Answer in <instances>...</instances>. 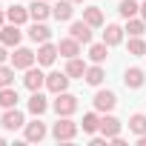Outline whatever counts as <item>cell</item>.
Wrapping results in <instances>:
<instances>
[{
    "label": "cell",
    "mask_w": 146,
    "mask_h": 146,
    "mask_svg": "<svg viewBox=\"0 0 146 146\" xmlns=\"http://www.w3.org/2000/svg\"><path fill=\"white\" fill-rule=\"evenodd\" d=\"M49 109V103H46V98L40 95V92H32V98H29V112L35 115V117H40L43 112Z\"/></svg>",
    "instance_id": "22"
},
{
    "label": "cell",
    "mask_w": 146,
    "mask_h": 146,
    "mask_svg": "<svg viewBox=\"0 0 146 146\" xmlns=\"http://www.w3.org/2000/svg\"><path fill=\"white\" fill-rule=\"evenodd\" d=\"M49 15H52L49 0H32V6H29V17L32 20H46Z\"/></svg>",
    "instance_id": "16"
},
{
    "label": "cell",
    "mask_w": 146,
    "mask_h": 146,
    "mask_svg": "<svg viewBox=\"0 0 146 146\" xmlns=\"http://www.w3.org/2000/svg\"><path fill=\"white\" fill-rule=\"evenodd\" d=\"M100 129V117H98V112H86L83 115V132L86 135H95Z\"/></svg>",
    "instance_id": "27"
},
{
    "label": "cell",
    "mask_w": 146,
    "mask_h": 146,
    "mask_svg": "<svg viewBox=\"0 0 146 146\" xmlns=\"http://www.w3.org/2000/svg\"><path fill=\"white\" fill-rule=\"evenodd\" d=\"M6 20H9V23L23 26V23L29 20V9H23V6H17V3H15V6H9V9H6Z\"/></svg>",
    "instance_id": "18"
},
{
    "label": "cell",
    "mask_w": 146,
    "mask_h": 146,
    "mask_svg": "<svg viewBox=\"0 0 146 146\" xmlns=\"http://www.w3.org/2000/svg\"><path fill=\"white\" fill-rule=\"evenodd\" d=\"M0 126L9 129V132H15V129H23V126H26V117H23V112H20L17 106H12V109L3 112V117H0Z\"/></svg>",
    "instance_id": "3"
},
{
    "label": "cell",
    "mask_w": 146,
    "mask_h": 146,
    "mask_svg": "<svg viewBox=\"0 0 146 146\" xmlns=\"http://www.w3.org/2000/svg\"><path fill=\"white\" fill-rule=\"evenodd\" d=\"M126 32H129V37H140L146 32V20L143 17H129L126 20Z\"/></svg>",
    "instance_id": "26"
},
{
    "label": "cell",
    "mask_w": 146,
    "mask_h": 146,
    "mask_svg": "<svg viewBox=\"0 0 146 146\" xmlns=\"http://www.w3.org/2000/svg\"><path fill=\"white\" fill-rule=\"evenodd\" d=\"M89 57H92V63H103V60L109 57V46H106V43H95V46L89 49Z\"/></svg>",
    "instance_id": "28"
},
{
    "label": "cell",
    "mask_w": 146,
    "mask_h": 146,
    "mask_svg": "<svg viewBox=\"0 0 146 146\" xmlns=\"http://www.w3.org/2000/svg\"><path fill=\"white\" fill-rule=\"evenodd\" d=\"M86 69H89V66H86L80 57H69V63H66V75H69V78H83Z\"/></svg>",
    "instance_id": "25"
},
{
    "label": "cell",
    "mask_w": 146,
    "mask_h": 146,
    "mask_svg": "<svg viewBox=\"0 0 146 146\" xmlns=\"http://www.w3.org/2000/svg\"><path fill=\"white\" fill-rule=\"evenodd\" d=\"M140 17L146 20V0H143V3H140Z\"/></svg>",
    "instance_id": "34"
},
{
    "label": "cell",
    "mask_w": 146,
    "mask_h": 146,
    "mask_svg": "<svg viewBox=\"0 0 146 146\" xmlns=\"http://www.w3.org/2000/svg\"><path fill=\"white\" fill-rule=\"evenodd\" d=\"M123 83H126V89H140V86L146 83V75H143V69H137V66L126 69V72H123Z\"/></svg>",
    "instance_id": "8"
},
{
    "label": "cell",
    "mask_w": 146,
    "mask_h": 146,
    "mask_svg": "<svg viewBox=\"0 0 146 146\" xmlns=\"http://www.w3.org/2000/svg\"><path fill=\"white\" fill-rule=\"evenodd\" d=\"M3 143H6V137H0V146H3Z\"/></svg>",
    "instance_id": "37"
},
{
    "label": "cell",
    "mask_w": 146,
    "mask_h": 146,
    "mask_svg": "<svg viewBox=\"0 0 146 146\" xmlns=\"http://www.w3.org/2000/svg\"><path fill=\"white\" fill-rule=\"evenodd\" d=\"M129 54L132 57H143L146 54V43L140 37H129Z\"/></svg>",
    "instance_id": "31"
},
{
    "label": "cell",
    "mask_w": 146,
    "mask_h": 146,
    "mask_svg": "<svg viewBox=\"0 0 146 146\" xmlns=\"http://www.w3.org/2000/svg\"><path fill=\"white\" fill-rule=\"evenodd\" d=\"M103 78H106V72H103V66H100V63L89 66V69H86V75H83V80H86L89 86H100V83H103Z\"/></svg>",
    "instance_id": "20"
},
{
    "label": "cell",
    "mask_w": 146,
    "mask_h": 146,
    "mask_svg": "<svg viewBox=\"0 0 146 146\" xmlns=\"http://www.w3.org/2000/svg\"><path fill=\"white\" fill-rule=\"evenodd\" d=\"M6 60H9V52H6V46H0V66H3Z\"/></svg>",
    "instance_id": "33"
},
{
    "label": "cell",
    "mask_w": 146,
    "mask_h": 146,
    "mask_svg": "<svg viewBox=\"0 0 146 146\" xmlns=\"http://www.w3.org/2000/svg\"><path fill=\"white\" fill-rule=\"evenodd\" d=\"M72 3H83V0H72Z\"/></svg>",
    "instance_id": "38"
},
{
    "label": "cell",
    "mask_w": 146,
    "mask_h": 146,
    "mask_svg": "<svg viewBox=\"0 0 146 146\" xmlns=\"http://www.w3.org/2000/svg\"><path fill=\"white\" fill-rule=\"evenodd\" d=\"M123 32H126V29H120L117 23H109L106 32H103V43H106V46H117V43L123 40Z\"/></svg>",
    "instance_id": "19"
},
{
    "label": "cell",
    "mask_w": 146,
    "mask_h": 146,
    "mask_svg": "<svg viewBox=\"0 0 146 146\" xmlns=\"http://www.w3.org/2000/svg\"><path fill=\"white\" fill-rule=\"evenodd\" d=\"M83 20H86L92 29H100V26H103V12H100V6H89V9H83Z\"/></svg>",
    "instance_id": "21"
},
{
    "label": "cell",
    "mask_w": 146,
    "mask_h": 146,
    "mask_svg": "<svg viewBox=\"0 0 146 146\" xmlns=\"http://www.w3.org/2000/svg\"><path fill=\"white\" fill-rule=\"evenodd\" d=\"M72 15H75V9H72V0H60V3H54V9H52V17L54 20H72Z\"/></svg>",
    "instance_id": "17"
},
{
    "label": "cell",
    "mask_w": 146,
    "mask_h": 146,
    "mask_svg": "<svg viewBox=\"0 0 146 146\" xmlns=\"http://www.w3.org/2000/svg\"><path fill=\"white\" fill-rule=\"evenodd\" d=\"M69 75L66 72H52V75H46V89L49 92H54V95H60V92H66L69 89Z\"/></svg>",
    "instance_id": "4"
},
{
    "label": "cell",
    "mask_w": 146,
    "mask_h": 146,
    "mask_svg": "<svg viewBox=\"0 0 146 146\" xmlns=\"http://www.w3.org/2000/svg\"><path fill=\"white\" fill-rule=\"evenodd\" d=\"M69 35L75 37V40H80V43H92V26H89L86 20H78V23H72Z\"/></svg>",
    "instance_id": "13"
},
{
    "label": "cell",
    "mask_w": 146,
    "mask_h": 146,
    "mask_svg": "<svg viewBox=\"0 0 146 146\" xmlns=\"http://www.w3.org/2000/svg\"><path fill=\"white\" fill-rule=\"evenodd\" d=\"M129 129H132L135 135H146V115H143V112L132 115V117H129Z\"/></svg>",
    "instance_id": "29"
},
{
    "label": "cell",
    "mask_w": 146,
    "mask_h": 146,
    "mask_svg": "<svg viewBox=\"0 0 146 146\" xmlns=\"http://www.w3.org/2000/svg\"><path fill=\"white\" fill-rule=\"evenodd\" d=\"M137 146H146V135H137Z\"/></svg>",
    "instance_id": "35"
},
{
    "label": "cell",
    "mask_w": 146,
    "mask_h": 146,
    "mask_svg": "<svg viewBox=\"0 0 146 146\" xmlns=\"http://www.w3.org/2000/svg\"><path fill=\"white\" fill-rule=\"evenodd\" d=\"M57 52H60L66 60H69V57H78V54H80V40H75V37L69 35V37H63V40L57 43Z\"/></svg>",
    "instance_id": "12"
},
{
    "label": "cell",
    "mask_w": 146,
    "mask_h": 146,
    "mask_svg": "<svg viewBox=\"0 0 146 146\" xmlns=\"http://www.w3.org/2000/svg\"><path fill=\"white\" fill-rule=\"evenodd\" d=\"M17 89L15 86H3V89H0V106H3V109H12V106H17Z\"/></svg>",
    "instance_id": "24"
},
{
    "label": "cell",
    "mask_w": 146,
    "mask_h": 146,
    "mask_svg": "<svg viewBox=\"0 0 146 146\" xmlns=\"http://www.w3.org/2000/svg\"><path fill=\"white\" fill-rule=\"evenodd\" d=\"M120 126H123V123H120L117 117H112V115H103V117H100V132H103L109 140L120 135Z\"/></svg>",
    "instance_id": "14"
},
{
    "label": "cell",
    "mask_w": 146,
    "mask_h": 146,
    "mask_svg": "<svg viewBox=\"0 0 146 146\" xmlns=\"http://www.w3.org/2000/svg\"><path fill=\"white\" fill-rule=\"evenodd\" d=\"M106 143H109L106 135H103V137H92V146H106Z\"/></svg>",
    "instance_id": "32"
},
{
    "label": "cell",
    "mask_w": 146,
    "mask_h": 146,
    "mask_svg": "<svg viewBox=\"0 0 146 146\" xmlns=\"http://www.w3.org/2000/svg\"><path fill=\"white\" fill-rule=\"evenodd\" d=\"M23 135H26V140H32V143L37 140V143H40V140L46 137V123H43V120H32V123L23 126Z\"/></svg>",
    "instance_id": "11"
},
{
    "label": "cell",
    "mask_w": 146,
    "mask_h": 146,
    "mask_svg": "<svg viewBox=\"0 0 146 146\" xmlns=\"http://www.w3.org/2000/svg\"><path fill=\"white\" fill-rule=\"evenodd\" d=\"M15 83V66H0V89H3V86H12Z\"/></svg>",
    "instance_id": "30"
},
{
    "label": "cell",
    "mask_w": 146,
    "mask_h": 146,
    "mask_svg": "<svg viewBox=\"0 0 146 146\" xmlns=\"http://www.w3.org/2000/svg\"><path fill=\"white\" fill-rule=\"evenodd\" d=\"M92 103H95V109H98V112H103V115H106V112H112V109L117 106V98H115V92L103 89V92H98V95H95V100H92Z\"/></svg>",
    "instance_id": "6"
},
{
    "label": "cell",
    "mask_w": 146,
    "mask_h": 146,
    "mask_svg": "<svg viewBox=\"0 0 146 146\" xmlns=\"http://www.w3.org/2000/svg\"><path fill=\"white\" fill-rule=\"evenodd\" d=\"M20 37H23V32H20L17 23H9V26L0 29V43H3V46H17Z\"/></svg>",
    "instance_id": "7"
},
{
    "label": "cell",
    "mask_w": 146,
    "mask_h": 146,
    "mask_svg": "<svg viewBox=\"0 0 146 146\" xmlns=\"http://www.w3.org/2000/svg\"><path fill=\"white\" fill-rule=\"evenodd\" d=\"M29 92H40V86H46V75L40 69H26V78H23Z\"/></svg>",
    "instance_id": "9"
},
{
    "label": "cell",
    "mask_w": 146,
    "mask_h": 146,
    "mask_svg": "<svg viewBox=\"0 0 146 146\" xmlns=\"http://www.w3.org/2000/svg\"><path fill=\"white\" fill-rule=\"evenodd\" d=\"M54 112H57V117H72L78 112V98L75 95H69V92H60L57 98H54Z\"/></svg>",
    "instance_id": "1"
},
{
    "label": "cell",
    "mask_w": 146,
    "mask_h": 146,
    "mask_svg": "<svg viewBox=\"0 0 146 146\" xmlns=\"http://www.w3.org/2000/svg\"><path fill=\"white\" fill-rule=\"evenodd\" d=\"M78 135V123H72L69 117H57V123L52 126V137L54 140H72Z\"/></svg>",
    "instance_id": "2"
},
{
    "label": "cell",
    "mask_w": 146,
    "mask_h": 146,
    "mask_svg": "<svg viewBox=\"0 0 146 146\" xmlns=\"http://www.w3.org/2000/svg\"><path fill=\"white\" fill-rule=\"evenodd\" d=\"M35 60H37V54L32 49H15V54H12V66L15 69H32Z\"/></svg>",
    "instance_id": "5"
},
{
    "label": "cell",
    "mask_w": 146,
    "mask_h": 146,
    "mask_svg": "<svg viewBox=\"0 0 146 146\" xmlns=\"http://www.w3.org/2000/svg\"><path fill=\"white\" fill-rule=\"evenodd\" d=\"M3 20H6V12H0V29H3Z\"/></svg>",
    "instance_id": "36"
},
{
    "label": "cell",
    "mask_w": 146,
    "mask_h": 146,
    "mask_svg": "<svg viewBox=\"0 0 146 146\" xmlns=\"http://www.w3.org/2000/svg\"><path fill=\"white\" fill-rule=\"evenodd\" d=\"M117 12H120V17H123V20H129V17H137V15H140V3H137V0H120Z\"/></svg>",
    "instance_id": "23"
},
{
    "label": "cell",
    "mask_w": 146,
    "mask_h": 146,
    "mask_svg": "<svg viewBox=\"0 0 146 146\" xmlns=\"http://www.w3.org/2000/svg\"><path fill=\"white\" fill-rule=\"evenodd\" d=\"M57 54H60V52H57V46H52L49 40H46V43H40V49H37V66H52Z\"/></svg>",
    "instance_id": "10"
},
{
    "label": "cell",
    "mask_w": 146,
    "mask_h": 146,
    "mask_svg": "<svg viewBox=\"0 0 146 146\" xmlns=\"http://www.w3.org/2000/svg\"><path fill=\"white\" fill-rule=\"evenodd\" d=\"M29 37H32L35 43H46V40L52 37V29H49L43 20H35V23H32V29H29Z\"/></svg>",
    "instance_id": "15"
}]
</instances>
